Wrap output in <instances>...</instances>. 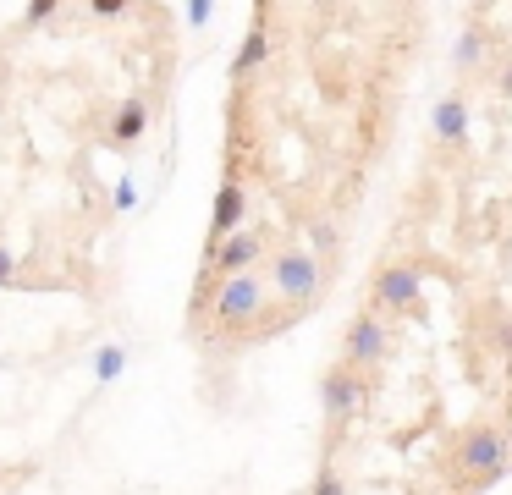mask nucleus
Returning a JSON list of instances; mask_svg holds the SVG:
<instances>
[{
    "instance_id": "f257e3e1",
    "label": "nucleus",
    "mask_w": 512,
    "mask_h": 495,
    "mask_svg": "<svg viewBox=\"0 0 512 495\" xmlns=\"http://www.w3.org/2000/svg\"><path fill=\"white\" fill-rule=\"evenodd\" d=\"M452 468H457V479L474 484V490L496 484L501 473L512 468V435L501 424H468L463 435L452 440Z\"/></svg>"
},
{
    "instance_id": "f03ea898",
    "label": "nucleus",
    "mask_w": 512,
    "mask_h": 495,
    "mask_svg": "<svg viewBox=\"0 0 512 495\" xmlns=\"http://www.w3.org/2000/svg\"><path fill=\"white\" fill-rule=\"evenodd\" d=\"M265 275H270V286H276L270 297L287 303L292 314H309V308L325 297V281H331V270H325L309 248H276L265 259Z\"/></svg>"
},
{
    "instance_id": "7ed1b4c3",
    "label": "nucleus",
    "mask_w": 512,
    "mask_h": 495,
    "mask_svg": "<svg viewBox=\"0 0 512 495\" xmlns=\"http://www.w3.org/2000/svg\"><path fill=\"white\" fill-rule=\"evenodd\" d=\"M386 352H391V325L380 314H358L353 325H347V341H342V363L347 369H358V374H375L380 363H386Z\"/></svg>"
},
{
    "instance_id": "20e7f679",
    "label": "nucleus",
    "mask_w": 512,
    "mask_h": 495,
    "mask_svg": "<svg viewBox=\"0 0 512 495\" xmlns=\"http://www.w3.org/2000/svg\"><path fill=\"white\" fill-rule=\"evenodd\" d=\"M419 292H424V281H419V270H413L408 259H386L375 270V281H369V297H375V308L369 314H402V308H413L419 303Z\"/></svg>"
},
{
    "instance_id": "39448f33",
    "label": "nucleus",
    "mask_w": 512,
    "mask_h": 495,
    "mask_svg": "<svg viewBox=\"0 0 512 495\" xmlns=\"http://www.w3.org/2000/svg\"><path fill=\"white\" fill-rule=\"evenodd\" d=\"M320 402H325V418H331V424H353V418L364 413V402H369V374L336 363V369L320 380Z\"/></svg>"
},
{
    "instance_id": "423d86ee",
    "label": "nucleus",
    "mask_w": 512,
    "mask_h": 495,
    "mask_svg": "<svg viewBox=\"0 0 512 495\" xmlns=\"http://www.w3.org/2000/svg\"><path fill=\"white\" fill-rule=\"evenodd\" d=\"M243 215H248V187L243 182H221V193H215V215H210V242L243 231Z\"/></svg>"
},
{
    "instance_id": "0eeeda50",
    "label": "nucleus",
    "mask_w": 512,
    "mask_h": 495,
    "mask_svg": "<svg viewBox=\"0 0 512 495\" xmlns=\"http://www.w3.org/2000/svg\"><path fill=\"white\" fill-rule=\"evenodd\" d=\"M430 127H435V138H441L446 149H457V143L468 138V105L463 99H441L435 116H430Z\"/></svg>"
},
{
    "instance_id": "6e6552de",
    "label": "nucleus",
    "mask_w": 512,
    "mask_h": 495,
    "mask_svg": "<svg viewBox=\"0 0 512 495\" xmlns=\"http://www.w3.org/2000/svg\"><path fill=\"white\" fill-rule=\"evenodd\" d=\"M144 127H149V105L144 99H122V110H116V121H111V143H138L144 138Z\"/></svg>"
},
{
    "instance_id": "1a4fd4ad",
    "label": "nucleus",
    "mask_w": 512,
    "mask_h": 495,
    "mask_svg": "<svg viewBox=\"0 0 512 495\" xmlns=\"http://www.w3.org/2000/svg\"><path fill=\"white\" fill-rule=\"evenodd\" d=\"M270 61V28H248V39H243V50H237V61H232V72H237V83H248V77L259 72V66Z\"/></svg>"
},
{
    "instance_id": "9d476101",
    "label": "nucleus",
    "mask_w": 512,
    "mask_h": 495,
    "mask_svg": "<svg viewBox=\"0 0 512 495\" xmlns=\"http://www.w3.org/2000/svg\"><path fill=\"white\" fill-rule=\"evenodd\" d=\"M309 242H314L309 253H314L320 264H325V259H336V248H342V231H336V220L314 215V220H309Z\"/></svg>"
},
{
    "instance_id": "9b49d317",
    "label": "nucleus",
    "mask_w": 512,
    "mask_h": 495,
    "mask_svg": "<svg viewBox=\"0 0 512 495\" xmlns=\"http://www.w3.org/2000/svg\"><path fill=\"white\" fill-rule=\"evenodd\" d=\"M457 66H485V33L468 28L463 39H457Z\"/></svg>"
},
{
    "instance_id": "f8f14e48",
    "label": "nucleus",
    "mask_w": 512,
    "mask_h": 495,
    "mask_svg": "<svg viewBox=\"0 0 512 495\" xmlns=\"http://www.w3.org/2000/svg\"><path fill=\"white\" fill-rule=\"evenodd\" d=\"M314 495H347L342 479H336V468H320V479H314Z\"/></svg>"
},
{
    "instance_id": "ddd939ff",
    "label": "nucleus",
    "mask_w": 512,
    "mask_h": 495,
    "mask_svg": "<svg viewBox=\"0 0 512 495\" xmlns=\"http://www.w3.org/2000/svg\"><path fill=\"white\" fill-rule=\"evenodd\" d=\"M496 347L512 358V319H496Z\"/></svg>"
},
{
    "instance_id": "4468645a",
    "label": "nucleus",
    "mask_w": 512,
    "mask_h": 495,
    "mask_svg": "<svg viewBox=\"0 0 512 495\" xmlns=\"http://www.w3.org/2000/svg\"><path fill=\"white\" fill-rule=\"evenodd\" d=\"M17 281V264H12V253L0 248V286H12Z\"/></svg>"
},
{
    "instance_id": "2eb2a0df",
    "label": "nucleus",
    "mask_w": 512,
    "mask_h": 495,
    "mask_svg": "<svg viewBox=\"0 0 512 495\" xmlns=\"http://www.w3.org/2000/svg\"><path fill=\"white\" fill-rule=\"evenodd\" d=\"M496 88H501V94H507V99H512V66H501V77H496Z\"/></svg>"
}]
</instances>
